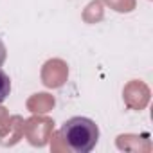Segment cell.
<instances>
[{
  "label": "cell",
  "mask_w": 153,
  "mask_h": 153,
  "mask_svg": "<svg viewBox=\"0 0 153 153\" xmlns=\"http://www.w3.org/2000/svg\"><path fill=\"white\" fill-rule=\"evenodd\" d=\"M59 137L74 153H88L99 140V128L92 119L76 115L63 123L59 128Z\"/></svg>",
  "instance_id": "obj_1"
},
{
  "label": "cell",
  "mask_w": 153,
  "mask_h": 153,
  "mask_svg": "<svg viewBox=\"0 0 153 153\" xmlns=\"http://www.w3.org/2000/svg\"><path fill=\"white\" fill-rule=\"evenodd\" d=\"M11 94V79L9 76L0 68V103H4Z\"/></svg>",
  "instance_id": "obj_2"
},
{
  "label": "cell",
  "mask_w": 153,
  "mask_h": 153,
  "mask_svg": "<svg viewBox=\"0 0 153 153\" xmlns=\"http://www.w3.org/2000/svg\"><path fill=\"white\" fill-rule=\"evenodd\" d=\"M6 58H7V49H6V45H4V42H2V38H0V67L4 65Z\"/></svg>",
  "instance_id": "obj_3"
}]
</instances>
